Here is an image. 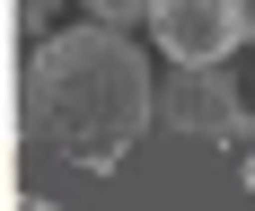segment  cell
<instances>
[{
  "instance_id": "obj_1",
  "label": "cell",
  "mask_w": 255,
  "mask_h": 211,
  "mask_svg": "<svg viewBox=\"0 0 255 211\" xmlns=\"http://www.w3.org/2000/svg\"><path fill=\"white\" fill-rule=\"evenodd\" d=\"M18 106H26V132H35L53 158L106 176V167H124L132 141L150 132L158 88H150V62L124 44V26H97V18H88V26H71V35L26 44Z\"/></svg>"
},
{
  "instance_id": "obj_2",
  "label": "cell",
  "mask_w": 255,
  "mask_h": 211,
  "mask_svg": "<svg viewBox=\"0 0 255 211\" xmlns=\"http://www.w3.org/2000/svg\"><path fill=\"white\" fill-rule=\"evenodd\" d=\"M150 35H158L167 62H185V71H220L238 44H255V9L247 0H158Z\"/></svg>"
},
{
  "instance_id": "obj_3",
  "label": "cell",
  "mask_w": 255,
  "mask_h": 211,
  "mask_svg": "<svg viewBox=\"0 0 255 211\" xmlns=\"http://www.w3.org/2000/svg\"><path fill=\"white\" fill-rule=\"evenodd\" d=\"M158 123L176 132H203V141H247V106H238V79L229 71H167L158 79Z\"/></svg>"
},
{
  "instance_id": "obj_4",
  "label": "cell",
  "mask_w": 255,
  "mask_h": 211,
  "mask_svg": "<svg viewBox=\"0 0 255 211\" xmlns=\"http://www.w3.org/2000/svg\"><path fill=\"white\" fill-rule=\"evenodd\" d=\"M150 9H158V0H88V18H97V26H141Z\"/></svg>"
},
{
  "instance_id": "obj_5",
  "label": "cell",
  "mask_w": 255,
  "mask_h": 211,
  "mask_svg": "<svg viewBox=\"0 0 255 211\" xmlns=\"http://www.w3.org/2000/svg\"><path fill=\"white\" fill-rule=\"evenodd\" d=\"M53 9H62V0H18V26H26V44H44V35H53Z\"/></svg>"
},
{
  "instance_id": "obj_6",
  "label": "cell",
  "mask_w": 255,
  "mask_h": 211,
  "mask_svg": "<svg viewBox=\"0 0 255 211\" xmlns=\"http://www.w3.org/2000/svg\"><path fill=\"white\" fill-rule=\"evenodd\" d=\"M18 211H53V203H35V194H26V203H18Z\"/></svg>"
},
{
  "instance_id": "obj_7",
  "label": "cell",
  "mask_w": 255,
  "mask_h": 211,
  "mask_svg": "<svg viewBox=\"0 0 255 211\" xmlns=\"http://www.w3.org/2000/svg\"><path fill=\"white\" fill-rule=\"evenodd\" d=\"M247 9H255V0H247Z\"/></svg>"
}]
</instances>
